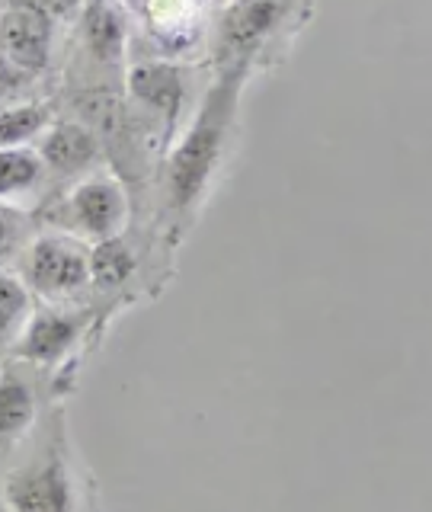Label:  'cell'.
<instances>
[{"label": "cell", "mask_w": 432, "mask_h": 512, "mask_svg": "<svg viewBox=\"0 0 432 512\" xmlns=\"http://www.w3.org/2000/svg\"><path fill=\"white\" fill-rule=\"evenodd\" d=\"M247 87L250 80L240 74H208L196 109L167 144L148 199L132 218L157 231L173 250H180L199 228L208 205L215 202L237 164L244 141Z\"/></svg>", "instance_id": "1"}, {"label": "cell", "mask_w": 432, "mask_h": 512, "mask_svg": "<svg viewBox=\"0 0 432 512\" xmlns=\"http://www.w3.org/2000/svg\"><path fill=\"white\" fill-rule=\"evenodd\" d=\"M0 512H103L100 477L74 442L68 404L48 407L0 468Z\"/></svg>", "instance_id": "2"}, {"label": "cell", "mask_w": 432, "mask_h": 512, "mask_svg": "<svg viewBox=\"0 0 432 512\" xmlns=\"http://www.w3.org/2000/svg\"><path fill=\"white\" fill-rule=\"evenodd\" d=\"M317 13V0H224L212 7L205 71L269 77L292 61Z\"/></svg>", "instance_id": "3"}, {"label": "cell", "mask_w": 432, "mask_h": 512, "mask_svg": "<svg viewBox=\"0 0 432 512\" xmlns=\"http://www.w3.org/2000/svg\"><path fill=\"white\" fill-rule=\"evenodd\" d=\"M176 256L180 250L157 231L132 221L122 234L90 247V301L116 324L122 314L167 292L176 279Z\"/></svg>", "instance_id": "4"}, {"label": "cell", "mask_w": 432, "mask_h": 512, "mask_svg": "<svg viewBox=\"0 0 432 512\" xmlns=\"http://www.w3.org/2000/svg\"><path fill=\"white\" fill-rule=\"evenodd\" d=\"M112 327L116 324L93 301L36 304L10 356L39 368V372L77 394L80 375H84L87 362L103 349Z\"/></svg>", "instance_id": "5"}, {"label": "cell", "mask_w": 432, "mask_h": 512, "mask_svg": "<svg viewBox=\"0 0 432 512\" xmlns=\"http://www.w3.org/2000/svg\"><path fill=\"white\" fill-rule=\"evenodd\" d=\"M32 215L39 231H61L93 247L132 224V199L116 173L100 170L52 192L39 208H32Z\"/></svg>", "instance_id": "6"}, {"label": "cell", "mask_w": 432, "mask_h": 512, "mask_svg": "<svg viewBox=\"0 0 432 512\" xmlns=\"http://www.w3.org/2000/svg\"><path fill=\"white\" fill-rule=\"evenodd\" d=\"M125 96L138 116L148 122L167 144L180 132V125L192 116L199 96L208 84L205 64L167 61L132 55L125 64Z\"/></svg>", "instance_id": "7"}, {"label": "cell", "mask_w": 432, "mask_h": 512, "mask_svg": "<svg viewBox=\"0 0 432 512\" xmlns=\"http://www.w3.org/2000/svg\"><path fill=\"white\" fill-rule=\"evenodd\" d=\"M132 29V55L202 64L212 0H119Z\"/></svg>", "instance_id": "8"}, {"label": "cell", "mask_w": 432, "mask_h": 512, "mask_svg": "<svg viewBox=\"0 0 432 512\" xmlns=\"http://www.w3.org/2000/svg\"><path fill=\"white\" fill-rule=\"evenodd\" d=\"M36 304L90 301V244L61 231H39L16 263Z\"/></svg>", "instance_id": "9"}, {"label": "cell", "mask_w": 432, "mask_h": 512, "mask_svg": "<svg viewBox=\"0 0 432 512\" xmlns=\"http://www.w3.org/2000/svg\"><path fill=\"white\" fill-rule=\"evenodd\" d=\"M71 397V388H64L39 368L13 356L0 362V468L16 452V445L36 429L42 413L55 404H68Z\"/></svg>", "instance_id": "10"}, {"label": "cell", "mask_w": 432, "mask_h": 512, "mask_svg": "<svg viewBox=\"0 0 432 512\" xmlns=\"http://www.w3.org/2000/svg\"><path fill=\"white\" fill-rule=\"evenodd\" d=\"M32 148H36V154L42 160V170L48 180V196L77 183V180H87V176L106 170L100 138H96L80 119L64 116V112H55V119L48 122V128L36 138Z\"/></svg>", "instance_id": "11"}, {"label": "cell", "mask_w": 432, "mask_h": 512, "mask_svg": "<svg viewBox=\"0 0 432 512\" xmlns=\"http://www.w3.org/2000/svg\"><path fill=\"white\" fill-rule=\"evenodd\" d=\"M48 199V180L36 148H4L0 151V202L39 208Z\"/></svg>", "instance_id": "12"}, {"label": "cell", "mask_w": 432, "mask_h": 512, "mask_svg": "<svg viewBox=\"0 0 432 512\" xmlns=\"http://www.w3.org/2000/svg\"><path fill=\"white\" fill-rule=\"evenodd\" d=\"M55 96H36V100L13 103L0 109V151L4 148H32L36 138L55 119Z\"/></svg>", "instance_id": "13"}, {"label": "cell", "mask_w": 432, "mask_h": 512, "mask_svg": "<svg viewBox=\"0 0 432 512\" xmlns=\"http://www.w3.org/2000/svg\"><path fill=\"white\" fill-rule=\"evenodd\" d=\"M32 311H36V298L29 295L23 279L13 269H0V362L13 352Z\"/></svg>", "instance_id": "14"}, {"label": "cell", "mask_w": 432, "mask_h": 512, "mask_svg": "<svg viewBox=\"0 0 432 512\" xmlns=\"http://www.w3.org/2000/svg\"><path fill=\"white\" fill-rule=\"evenodd\" d=\"M39 234L36 215L20 205L0 202V269H16L29 240Z\"/></svg>", "instance_id": "15"}, {"label": "cell", "mask_w": 432, "mask_h": 512, "mask_svg": "<svg viewBox=\"0 0 432 512\" xmlns=\"http://www.w3.org/2000/svg\"><path fill=\"white\" fill-rule=\"evenodd\" d=\"M36 96H55V84L29 77L23 68H16V64L0 52V109L23 103V100H36Z\"/></svg>", "instance_id": "16"}, {"label": "cell", "mask_w": 432, "mask_h": 512, "mask_svg": "<svg viewBox=\"0 0 432 512\" xmlns=\"http://www.w3.org/2000/svg\"><path fill=\"white\" fill-rule=\"evenodd\" d=\"M218 4H224V0H212V7H218Z\"/></svg>", "instance_id": "17"}]
</instances>
